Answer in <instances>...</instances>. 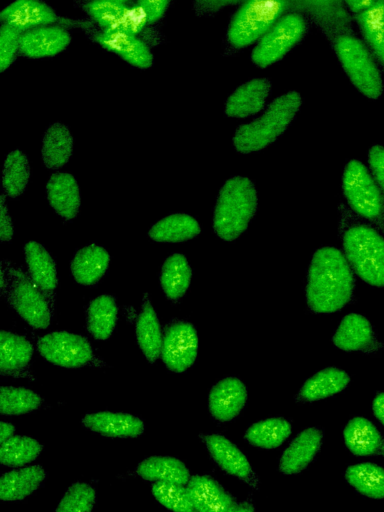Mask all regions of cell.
Returning <instances> with one entry per match:
<instances>
[{
    "label": "cell",
    "instance_id": "obj_1",
    "mask_svg": "<svg viewBox=\"0 0 384 512\" xmlns=\"http://www.w3.org/2000/svg\"><path fill=\"white\" fill-rule=\"evenodd\" d=\"M352 269L341 251L334 247L318 249L308 269L306 299L314 313L329 314L342 309L354 290Z\"/></svg>",
    "mask_w": 384,
    "mask_h": 512
},
{
    "label": "cell",
    "instance_id": "obj_2",
    "mask_svg": "<svg viewBox=\"0 0 384 512\" xmlns=\"http://www.w3.org/2000/svg\"><path fill=\"white\" fill-rule=\"evenodd\" d=\"M258 205L253 183L246 177L229 178L221 187L213 214V229L225 241L238 238L248 227Z\"/></svg>",
    "mask_w": 384,
    "mask_h": 512
},
{
    "label": "cell",
    "instance_id": "obj_3",
    "mask_svg": "<svg viewBox=\"0 0 384 512\" xmlns=\"http://www.w3.org/2000/svg\"><path fill=\"white\" fill-rule=\"evenodd\" d=\"M340 235L351 269L366 283L384 287V237L374 227L351 220L343 223Z\"/></svg>",
    "mask_w": 384,
    "mask_h": 512
},
{
    "label": "cell",
    "instance_id": "obj_4",
    "mask_svg": "<svg viewBox=\"0 0 384 512\" xmlns=\"http://www.w3.org/2000/svg\"><path fill=\"white\" fill-rule=\"evenodd\" d=\"M301 103V96L295 91L276 98L261 117L237 128L233 137L235 149L251 153L267 147L286 130Z\"/></svg>",
    "mask_w": 384,
    "mask_h": 512
},
{
    "label": "cell",
    "instance_id": "obj_5",
    "mask_svg": "<svg viewBox=\"0 0 384 512\" xmlns=\"http://www.w3.org/2000/svg\"><path fill=\"white\" fill-rule=\"evenodd\" d=\"M289 2H243L236 10L227 29V41L235 48H244L259 41L282 17Z\"/></svg>",
    "mask_w": 384,
    "mask_h": 512
},
{
    "label": "cell",
    "instance_id": "obj_6",
    "mask_svg": "<svg viewBox=\"0 0 384 512\" xmlns=\"http://www.w3.org/2000/svg\"><path fill=\"white\" fill-rule=\"evenodd\" d=\"M342 189L352 210L384 232V195L364 164L358 160L347 163Z\"/></svg>",
    "mask_w": 384,
    "mask_h": 512
},
{
    "label": "cell",
    "instance_id": "obj_7",
    "mask_svg": "<svg viewBox=\"0 0 384 512\" xmlns=\"http://www.w3.org/2000/svg\"><path fill=\"white\" fill-rule=\"evenodd\" d=\"M334 48L354 86L369 98L380 97L383 91L382 77L365 44L353 35L342 34L337 37Z\"/></svg>",
    "mask_w": 384,
    "mask_h": 512
},
{
    "label": "cell",
    "instance_id": "obj_8",
    "mask_svg": "<svg viewBox=\"0 0 384 512\" xmlns=\"http://www.w3.org/2000/svg\"><path fill=\"white\" fill-rule=\"evenodd\" d=\"M307 31L308 22L302 14L285 13L256 44L251 53L253 63L265 68L279 61Z\"/></svg>",
    "mask_w": 384,
    "mask_h": 512
},
{
    "label": "cell",
    "instance_id": "obj_9",
    "mask_svg": "<svg viewBox=\"0 0 384 512\" xmlns=\"http://www.w3.org/2000/svg\"><path fill=\"white\" fill-rule=\"evenodd\" d=\"M7 273L9 304L30 326L46 329L50 325L51 312L41 290L21 270L9 268Z\"/></svg>",
    "mask_w": 384,
    "mask_h": 512
},
{
    "label": "cell",
    "instance_id": "obj_10",
    "mask_svg": "<svg viewBox=\"0 0 384 512\" xmlns=\"http://www.w3.org/2000/svg\"><path fill=\"white\" fill-rule=\"evenodd\" d=\"M37 348L48 362L64 368H79L93 359L89 342L67 331L51 332L40 337Z\"/></svg>",
    "mask_w": 384,
    "mask_h": 512
},
{
    "label": "cell",
    "instance_id": "obj_11",
    "mask_svg": "<svg viewBox=\"0 0 384 512\" xmlns=\"http://www.w3.org/2000/svg\"><path fill=\"white\" fill-rule=\"evenodd\" d=\"M198 335L194 326L185 321H173L163 334L161 358L168 370L182 373L197 357Z\"/></svg>",
    "mask_w": 384,
    "mask_h": 512
},
{
    "label": "cell",
    "instance_id": "obj_12",
    "mask_svg": "<svg viewBox=\"0 0 384 512\" xmlns=\"http://www.w3.org/2000/svg\"><path fill=\"white\" fill-rule=\"evenodd\" d=\"M213 460L228 474L258 488V478L246 456L230 440L220 434L201 435Z\"/></svg>",
    "mask_w": 384,
    "mask_h": 512
},
{
    "label": "cell",
    "instance_id": "obj_13",
    "mask_svg": "<svg viewBox=\"0 0 384 512\" xmlns=\"http://www.w3.org/2000/svg\"><path fill=\"white\" fill-rule=\"evenodd\" d=\"M3 24H7L23 33L57 21L54 10L38 0H16L7 5L0 13Z\"/></svg>",
    "mask_w": 384,
    "mask_h": 512
},
{
    "label": "cell",
    "instance_id": "obj_14",
    "mask_svg": "<svg viewBox=\"0 0 384 512\" xmlns=\"http://www.w3.org/2000/svg\"><path fill=\"white\" fill-rule=\"evenodd\" d=\"M332 340L338 348L345 351L373 353L382 348L370 322L356 313H350L342 319Z\"/></svg>",
    "mask_w": 384,
    "mask_h": 512
},
{
    "label": "cell",
    "instance_id": "obj_15",
    "mask_svg": "<svg viewBox=\"0 0 384 512\" xmlns=\"http://www.w3.org/2000/svg\"><path fill=\"white\" fill-rule=\"evenodd\" d=\"M70 33L58 25H46L21 33L19 51L29 58L54 56L70 43Z\"/></svg>",
    "mask_w": 384,
    "mask_h": 512
},
{
    "label": "cell",
    "instance_id": "obj_16",
    "mask_svg": "<svg viewBox=\"0 0 384 512\" xmlns=\"http://www.w3.org/2000/svg\"><path fill=\"white\" fill-rule=\"evenodd\" d=\"M246 400L244 383L238 378L227 377L212 387L208 398L209 411L220 422L230 421L241 412Z\"/></svg>",
    "mask_w": 384,
    "mask_h": 512
},
{
    "label": "cell",
    "instance_id": "obj_17",
    "mask_svg": "<svg viewBox=\"0 0 384 512\" xmlns=\"http://www.w3.org/2000/svg\"><path fill=\"white\" fill-rule=\"evenodd\" d=\"M186 487L197 512H232L237 505L232 496L207 475L192 476Z\"/></svg>",
    "mask_w": 384,
    "mask_h": 512
},
{
    "label": "cell",
    "instance_id": "obj_18",
    "mask_svg": "<svg viewBox=\"0 0 384 512\" xmlns=\"http://www.w3.org/2000/svg\"><path fill=\"white\" fill-rule=\"evenodd\" d=\"M322 432L310 427L300 432L283 451L279 470L286 475L305 469L314 459L322 444Z\"/></svg>",
    "mask_w": 384,
    "mask_h": 512
},
{
    "label": "cell",
    "instance_id": "obj_19",
    "mask_svg": "<svg viewBox=\"0 0 384 512\" xmlns=\"http://www.w3.org/2000/svg\"><path fill=\"white\" fill-rule=\"evenodd\" d=\"M271 90L266 78H255L239 86L226 100L225 114L245 118L260 112Z\"/></svg>",
    "mask_w": 384,
    "mask_h": 512
},
{
    "label": "cell",
    "instance_id": "obj_20",
    "mask_svg": "<svg viewBox=\"0 0 384 512\" xmlns=\"http://www.w3.org/2000/svg\"><path fill=\"white\" fill-rule=\"evenodd\" d=\"M94 40L129 64L138 68H148L153 64V54L147 44L139 37L121 32L101 31Z\"/></svg>",
    "mask_w": 384,
    "mask_h": 512
},
{
    "label": "cell",
    "instance_id": "obj_21",
    "mask_svg": "<svg viewBox=\"0 0 384 512\" xmlns=\"http://www.w3.org/2000/svg\"><path fill=\"white\" fill-rule=\"evenodd\" d=\"M47 199L55 212L66 220L76 217L80 204V189L75 177L66 172L51 175L46 184Z\"/></svg>",
    "mask_w": 384,
    "mask_h": 512
},
{
    "label": "cell",
    "instance_id": "obj_22",
    "mask_svg": "<svg viewBox=\"0 0 384 512\" xmlns=\"http://www.w3.org/2000/svg\"><path fill=\"white\" fill-rule=\"evenodd\" d=\"M344 441L356 456L384 455V437L376 426L364 417H354L344 428Z\"/></svg>",
    "mask_w": 384,
    "mask_h": 512
},
{
    "label": "cell",
    "instance_id": "obj_23",
    "mask_svg": "<svg viewBox=\"0 0 384 512\" xmlns=\"http://www.w3.org/2000/svg\"><path fill=\"white\" fill-rule=\"evenodd\" d=\"M82 424L99 434L109 437H136L144 431V423L136 416L119 412L87 414Z\"/></svg>",
    "mask_w": 384,
    "mask_h": 512
},
{
    "label": "cell",
    "instance_id": "obj_24",
    "mask_svg": "<svg viewBox=\"0 0 384 512\" xmlns=\"http://www.w3.org/2000/svg\"><path fill=\"white\" fill-rule=\"evenodd\" d=\"M109 253L101 246L90 244L78 250L71 261V272L81 285L96 284L109 266Z\"/></svg>",
    "mask_w": 384,
    "mask_h": 512
},
{
    "label": "cell",
    "instance_id": "obj_25",
    "mask_svg": "<svg viewBox=\"0 0 384 512\" xmlns=\"http://www.w3.org/2000/svg\"><path fill=\"white\" fill-rule=\"evenodd\" d=\"M349 375L341 369L328 367L318 371L302 385L297 394L298 402H312L330 397L347 387Z\"/></svg>",
    "mask_w": 384,
    "mask_h": 512
},
{
    "label": "cell",
    "instance_id": "obj_26",
    "mask_svg": "<svg viewBox=\"0 0 384 512\" xmlns=\"http://www.w3.org/2000/svg\"><path fill=\"white\" fill-rule=\"evenodd\" d=\"M136 336L144 356L150 363H154L161 355L163 336L157 314L147 295L137 319Z\"/></svg>",
    "mask_w": 384,
    "mask_h": 512
},
{
    "label": "cell",
    "instance_id": "obj_27",
    "mask_svg": "<svg viewBox=\"0 0 384 512\" xmlns=\"http://www.w3.org/2000/svg\"><path fill=\"white\" fill-rule=\"evenodd\" d=\"M45 476L44 469L39 465L4 473L0 478V499L13 501L25 498L40 486Z\"/></svg>",
    "mask_w": 384,
    "mask_h": 512
},
{
    "label": "cell",
    "instance_id": "obj_28",
    "mask_svg": "<svg viewBox=\"0 0 384 512\" xmlns=\"http://www.w3.org/2000/svg\"><path fill=\"white\" fill-rule=\"evenodd\" d=\"M73 151V137L69 128L59 122L49 125L43 135L41 155L47 168L64 166Z\"/></svg>",
    "mask_w": 384,
    "mask_h": 512
},
{
    "label": "cell",
    "instance_id": "obj_29",
    "mask_svg": "<svg viewBox=\"0 0 384 512\" xmlns=\"http://www.w3.org/2000/svg\"><path fill=\"white\" fill-rule=\"evenodd\" d=\"M24 250L30 278L42 292L52 293L57 286L56 267L52 257L36 241L28 242Z\"/></svg>",
    "mask_w": 384,
    "mask_h": 512
},
{
    "label": "cell",
    "instance_id": "obj_30",
    "mask_svg": "<svg viewBox=\"0 0 384 512\" xmlns=\"http://www.w3.org/2000/svg\"><path fill=\"white\" fill-rule=\"evenodd\" d=\"M136 471L142 478L155 482L186 485L191 478L185 464L170 456L148 457L139 463Z\"/></svg>",
    "mask_w": 384,
    "mask_h": 512
},
{
    "label": "cell",
    "instance_id": "obj_31",
    "mask_svg": "<svg viewBox=\"0 0 384 512\" xmlns=\"http://www.w3.org/2000/svg\"><path fill=\"white\" fill-rule=\"evenodd\" d=\"M200 231L195 218L185 213H175L156 222L148 235L157 242H184L196 237Z\"/></svg>",
    "mask_w": 384,
    "mask_h": 512
},
{
    "label": "cell",
    "instance_id": "obj_32",
    "mask_svg": "<svg viewBox=\"0 0 384 512\" xmlns=\"http://www.w3.org/2000/svg\"><path fill=\"white\" fill-rule=\"evenodd\" d=\"M118 307L114 297L100 295L90 301L86 311L87 329L98 340L108 339L117 322Z\"/></svg>",
    "mask_w": 384,
    "mask_h": 512
},
{
    "label": "cell",
    "instance_id": "obj_33",
    "mask_svg": "<svg viewBox=\"0 0 384 512\" xmlns=\"http://www.w3.org/2000/svg\"><path fill=\"white\" fill-rule=\"evenodd\" d=\"M33 346L22 336L2 330L0 333V369L2 374H15L29 364Z\"/></svg>",
    "mask_w": 384,
    "mask_h": 512
},
{
    "label": "cell",
    "instance_id": "obj_34",
    "mask_svg": "<svg viewBox=\"0 0 384 512\" xmlns=\"http://www.w3.org/2000/svg\"><path fill=\"white\" fill-rule=\"evenodd\" d=\"M192 277V270L182 254L170 255L163 263L160 284L166 297L176 301L187 291Z\"/></svg>",
    "mask_w": 384,
    "mask_h": 512
},
{
    "label": "cell",
    "instance_id": "obj_35",
    "mask_svg": "<svg viewBox=\"0 0 384 512\" xmlns=\"http://www.w3.org/2000/svg\"><path fill=\"white\" fill-rule=\"evenodd\" d=\"M346 481L360 494L373 498H384V468L370 462L349 466L345 471Z\"/></svg>",
    "mask_w": 384,
    "mask_h": 512
},
{
    "label": "cell",
    "instance_id": "obj_36",
    "mask_svg": "<svg viewBox=\"0 0 384 512\" xmlns=\"http://www.w3.org/2000/svg\"><path fill=\"white\" fill-rule=\"evenodd\" d=\"M366 43L384 66V0L375 1L368 10L355 15Z\"/></svg>",
    "mask_w": 384,
    "mask_h": 512
},
{
    "label": "cell",
    "instance_id": "obj_37",
    "mask_svg": "<svg viewBox=\"0 0 384 512\" xmlns=\"http://www.w3.org/2000/svg\"><path fill=\"white\" fill-rule=\"evenodd\" d=\"M291 424L283 418H268L252 424L244 438L251 445L263 449L279 447L291 434Z\"/></svg>",
    "mask_w": 384,
    "mask_h": 512
},
{
    "label": "cell",
    "instance_id": "obj_38",
    "mask_svg": "<svg viewBox=\"0 0 384 512\" xmlns=\"http://www.w3.org/2000/svg\"><path fill=\"white\" fill-rule=\"evenodd\" d=\"M30 166L27 156L20 150L11 151L5 158L2 172V187L6 195L16 198L28 184Z\"/></svg>",
    "mask_w": 384,
    "mask_h": 512
},
{
    "label": "cell",
    "instance_id": "obj_39",
    "mask_svg": "<svg viewBox=\"0 0 384 512\" xmlns=\"http://www.w3.org/2000/svg\"><path fill=\"white\" fill-rule=\"evenodd\" d=\"M41 444L27 436H12L0 446V462L6 466H22L37 458Z\"/></svg>",
    "mask_w": 384,
    "mask_h": 512
},
{
    "label": "cell",
    "instance_id": "obj_40",
    "mask_svg": "<svg viewBox=\"0 0 384 512\" xmlns=\"http://www.w3.org/2000/svg\"><path fill=\"white\" fill-rule=\"evenodd\" d=\"M42 399L35 392L12 386L0 388V412L4 415H20L37 409Z\"/></svg>",
    "mask_w": 384,
    "mask_h": 512
},
{
    "label": "cell",
    "instance_id": "obj_41",
    "mask_svg": "<svg viewBox=\"0 0 384 512\" xmlns=\"http://www.w3.org/2000/svg\"><path fill=\"white\" fill-rule=\"evenodd\" d=\"M152 493L156 500L173 512H197L187 487L171 482H155Z\"/></svg>",
    "mask_w": 384,
    "mask_h": 512
},
{
    "label": "cell",
    "instance_id": "obj_42",
    "mask_svg": "<svg viewBox=\"0 0 384 512\" xmlns=\"http://www.w3.org/2000/svg\"><path fill=\"white\" fill-rule=\"evenodd\" d=\"M95 490L83 482L72 484L60 500L56 512H91L95 503Z\"/></svg>",
    "mask_w": 384,
    "mask_h": 512
},
{
    "label": "cell",
    "instance_id": "obj_43",
    "mask_svg": "<svg viewBox=\"0 0 384 512\" xmlns=\"http://www.w3.org/2000/svg\"><path fill=\"white\" fill-rule=\"evenodd\" d=\"M128 5L123 0H94L84 4L85 11L103 29L109 30Z\"/></svg>",
    "mask_w": 384,
    "mask_h": 512
},
{
    "label": "cell",
    "instance_id": "obj_44",
    "mask_svg": "<svg viewBox=\"0 0 384 512\" xmlns=\"http://www.w3.org/2000/svg\"><path fill=\"white\" fill-rule=\"evenodd\" d=\"M149 23L145 7L140 1L127 5L114 25L105 32H121L137 36Z\"/></svg>",
    "mask_w": 384,
    "mask_h": 512
},
{
    "label": "cell",
    "instance_id": "obj_45",
    "mask_svg": "<svg viewBox=\"0 0 384 512\" xmlns=\"http://www.w3.org/2000/svg\"><path fill=\"white\" fill-rule=\"evenodd\" d=\"M21 32L15 28L2 24L0 27V71L8 68L15 59L19 50Z\"/></svg>",
    "mask_w": 384,
    "mask_h": 512
},
{
    "label": "cell",
    "instance_id": "obj_46",
    "mask_svg": "<svg viewBox=\"0 0 384 512\" xmlns=\"http://www.w3.org/2000/svg\"><path fill=\"white\" fill-rule=\"evenodd\" d=\"M368 161L374 180L384 195V147L374 145L368 153Z\"/></svg>",
    "mask_w": 384,
    "mask_h": 512
},
{
    "label": "cell",
    "instance_id": "obj_47",
    "mask_svg": "<svg viewBox=\"0 0 384 512\" xmlns=\"http://www.w3.org/2000/svg\"><path fill=\"white\" fill-rule=\"evenodd\" d=\"M13 236V225L5 204V196H0V239L2 242L10 241Z\"/></svg>",
    "mask_w": 384,
    "mask_h": 512
},
{
    "label": "cell",
    "instance_id": "obj_48",
    "mask_svg": "<svg viewBox=\"0 0 384 512\" xmlns=\"http://www.w3.org/2000/svg\"><path fill=\"white\" fill-rule=\"evenodd\" d=\"M140 2L147 11L150 24L161 19L169 5L167 0H140Z\"/></svg>",
    "mask_w": 384,
    "mask_h": 512
},
{
    "label": "cell",
    "instance_id": "obj_49",
    "mask_svg": "<svg viewBox=\"0 0 384 512\" xmlns=\"http://www.w3.org/2000/svg\"><path fill=\"white\" fill-rule=\"evenodd\" d=\"M372 410L374 416L384 426V392L375 396L372 402Z\"/></svg>",
    "mask_w": 384,
    "mask_h": 512
},
{
    "label": "cell",
    "instance_id": "obj_50",
    "mask_svg": "<svg viewBox=\"0 0 384 512\" xmlns=\"http://www.w3.org/2000/svg\"><path fill=\"white\" fill-rule=\"evenodd\" d=\"M375 1L365 0V1H346L345 4L348 6L350 10L355 12L356 14H359L361 12H364L368 10L370 7L373 6Z\"/></svg>",
    "mask_w": 384,
    "mask_h": 512
},
{
    "label": "cell",
    "instance_id": "obj_51",
    "mask_svg": "<svg viewBox=\"0 0 384 512\" xmlns=\"http://www.w3.org/2000/svg\"><path fill=\"white\" fill-rule=\"evenodd\" d=\"M15 431V427L8 423L1 421L0 423V443H4L6 440L12 437Z\"/></svg>",
    "mask_w": 384,
    "mask_h": 512
},
{
    "label": "cell",
    "instance_id": "obj_52",
    "mask_svg": "<svg viewBox=\"0 0 384 512\" xmlns=\"http://www.w3.org/2000/svg\"><path fill=\"white\" fill-rule=\"evenodd\" d=\"M232 512H254V508L250 502H242L237 504Z\"/></svg>",
    "mask_w": 384,
    "mask_h": 512
}]
</instances>
